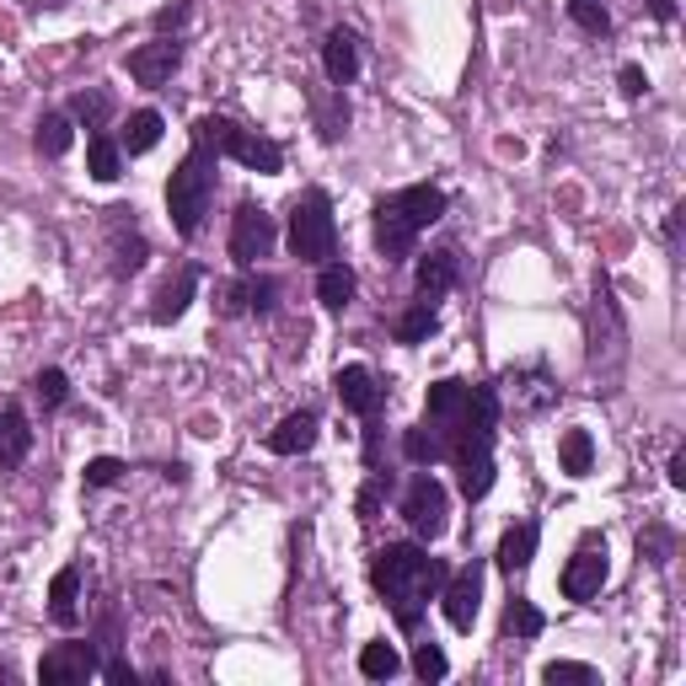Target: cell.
I'll use <instances>...</instances> for the list:
<instances>
[{
    "mask_svg": "<svg viewBox=\"0 0 686 686\" xmlns=\"http://www.w3.org/2000/svg\"><path fill=\"white\" fill-rule=\"evenodd\" d=\"M32 397H38L43 408H64V397H70L64 370H38V376H32Z\"/></svg>",
    "mask_w": 686,
    "mask_h": 686,
    "instance_id": "35",
    "label": "cell"
},
{
    "mask_svg": "<svg viewBox=\"0 0 686 686\" xmlns=\"http://www.w3.org/2000/svg\"><path fill=\"white\" fill-rule=\"evenodd\" d=\"M344 129H349V102H344V91H338V102L322 108V140H338Z\"/></svg>",
    "mask_w": 686,
    "mask_h": 686,
    "instance_id": "39",
    "label": "cell"
},
{
    "mask_svg": "<svg viewBox=\"0 0 686 686\" xmlns=\"http://www.w3.org/2000/svg\"><path fill=\"white\" fill-rule=\"evenodd\" d=\"M108 231H113V274H135L146 264V237L135 231V209H108Z\"/></svg>",
    "mask_w": 686,
    "mask_h": 686,
    "instance_id": "16",
    "label": "cell"
},
{
    "mask_svg": "<svg viewBox=\"0 0 686 686\" xmlns=\"http://www.w3.org/2000/svg\"><path fill=\"white\" fill-rule=\"evenodd\" d=\"M0 682H17V665H0Z\"/></svg>",
    "mask_w": 686,
    "mask_h": 686,
    "instance_id": "48",
    "label": "cell"
},
{
    "mask_svg": "<svg viewBox=\"0 0 686 686\" xmlns=\"http://www.w3.org/2000/svg\"><path fill=\"white\" fill-rule=\"evenodd\" d=\"M252 285V311H274V296H279V279L269 274H258V279H247Z\"/></svg>",
    "mask_w": 686,
    "mask_h": 686,
    "instance_id": "40",
    "label": "cell"
},
{
    "mask_svg": "<svg viewBox=\"0 0 686 686\" xmlns=\"http://www.w3.org/2000/svg\"><path fill=\"white\" fill-rule=\"evenodd\" d=\"M209 199H215V150L205 140H193V150L182 156L178 167H172V178H167V215H172V231L182 241L199 237Z\"/></svg>",
    "mask_w": 686,
    "mask_h": 686,
    "instance_id": "3",
    "label": "cell"
},
{
    "mask_svg": "<svg viewBox=\"0 0 686 686\" xmlns=\"http://www.w3.org/2000/svg\"><path fill=\"white\" fill-rule=\"evenodd\" d=\"M28 450H32L28 414H22V402H6L0 408V473H17L28 461Z\"/></svg>",
    "mask_w": 686,
    "mask_h": 686,
    "instance_id": "18",
    "label": "cell"
},
{
    "mask_svg": "<svg viewBox=\"0 0 686 686\" xmlns=\"http://www.w3.org/2000/svg\"><path fill=\"white\" fill-rule=\"evenodd\" d=\"M332 391H338V402L359 418H376L381 408H387V387H381L365 365H344V370L332 376Z\"/></svg>",
    "mask_w": 686,
    "mask_h": 686,
    "instance_id": "12",
    "label": "cell"
},
{
    "mask_svg": "<svg viewBox=\"0 0 686 686\" xmlns=\"http://www.w3.org/2000/svg\"><path fill=\"white\" fill-rule=\"evenodd\" d=\"M38 150L43 156H64L70 150V119L64 113H43L38 119Z\"/></svg>",
    "mask_w": 686,
    "mask_h": 686,
    "instance_id": "32",
    "label": "cell"
},
{
    "mask_svg": "<svg viewBox=\"0 0 686 686\" xmlns=\"http://www.w3.org/2000/svg\"><path fill=\"white\" fill-rule=\"evenodd\" d=\"M670 483H676V488H686V450H676V456H670Z\"/></svg>",
    "mask_w": 686,
    "mask_h": 686,
    "instance_id": "47",
    "label": "cell"
},
{
    "mask_svg": "<svg viewBox=\"0 0 686 686\" xmlns=\"http://www.w3.org/2000/svg\"><path fill=\"white\" fill-rule=\"evenodd\" d=\"M541 682L547 686H596V665H579V659H553V665H541Z\"/></svg>",
    "mask_w": 686,
    "mask_h": 686,
    "instance_id": "31",
    "label": "cell"
},
{
    "mask_svg": "<svg viewBox=\"0 0 686 686\" xmlns=\"http://www.w3.org/2000/svg\"><path fill=\"white\" fill-rule=\"evenodd\" d=\"M505 627L515 633V638H537L541 627H547V617H541L531 600H509V612H505Z\"/></svg>",
    "mask_w": 686,
    "mask_h": 686,
    "instance_id": "33",
    "label": "cell"
},
{
    "mask_svg": "<svg viewBox=\"0 0 686 686\" xmlns=\"http://www.w3.org/2000/svg\"><path fill=\"white\" fill-rule=\"evenodd\" d=\"M467 397H473V387H467V381H456V376H450V381H435V387H429V397H424V424L440 435V446H446L450 429H456V424H461V414H467Z\"/></svg>",
    "mask_w": 686,
    "mask_h": 686,
    "instance_id": "13",
    "label": "cell"
},
{
    "mask_svg": "<svg viewBox=\"0 0 686 686\" xmlns=\"http://www.w3.org/2000/svg\"><path fill=\"white\" fill-rule=\"evenodd\" d=\"M414 670L424 676V682H446V670H450V659L440 644H418L414 649Z\"/></svg>",
    "mask_w": 686,
    "mask_h": 686,
    "instance_id": "36",
    "label": "cell"
},
{
    "mask_svg": "<svg viewBox=\"0 0 686 686\" xmlns=\"http://www.w3.org/2000/svg\"><path fill=\"white\" fill-rule=\"evenodd\" d=\"M76 600H81V568L70 564V568H60L54 585H49V617L60 627H76L81 623V606H76Z\"/></svg>",
    "mask_w": 686,
    "mask_h": 686,
    "instance_id": "20",
    "label": "cell"
},
{
    "mask_svg": "<svg viewBox=\"0 0 686 686\" xmlns=\"http://www.w3.org/2000/svg\"><path fill=\"white\" fill-rule=\"evenodd\" d=\"M322 70H328L332 87H349L359 76V38L349 28H332L322 43Z\"/></svg>",
    "mask_w": 686,
    "mask_h": 686,
    "instance_id": "19",
    "label": "cell"
},
{
    "mask_svg": "<svg viewBox=\"0 0 686 686\" xmlns=\"http://www.w3.org/2000/svg\"><path fill=\"white\" fill-rule=\"evenodd\" d=\"M649 17L655 22H676V0H649Z\"/></svg>",
    "mask_w": 686,
    "mask_h": 686,
    "instance_id": "46",
    "label": "cell"
},
{
    "mask_svg": "<svg viewBox=\"0 0 686 686\" xmlns=\"http://www.w3.org/2000/svg\"><path fill=\"white\" fill-rule=\"evenodd\" d=\"M290 252L300 264H328L338 252V220H332V199L322 188H306L290 209Z\"/></svg>",
    "mask_w": 686,
    "mask_h": 686,
    "instance_id": "5",
    "label": "cell"
},
{
    "mask_svg": "<svg viewBox=\"0 0 686 686\" xmlns=\"http://www.w3.org/2000/svg\"><path fill=\"white\" fill-rule=\"evenodd\" d=\"M70 113L87 123V129H102V123H108V113H113V97H108L102 87H87V91H76Z\"/></svg>",
    "mask_w": 686,
    "mask_h": 686,
    "instance_id": "30",
    "label": "cell"
},
{
    "mask_svg": "<svg viewBox=\"0 0 686 686\" xmlns=\"http://www.w3.org/2000/svg\"><path fill=\"white\" fill-rule=\"evenodd\" d=\"M156 140H161V113H156V108H140V113H129V123H123L119 150L146 156V150H156Z\"/></svg>",
    "mask_w": 686,
    "mask_h": 686,
    "instance_id": "25",
    "label": "cell"
},
{
    "mask_svg": "<svg viewBox=\"0 0 686 686\" xmlns=\"http://www.w3.org/2000/svg\"><path fill=\"white\" fill-rule=\"evenodd\" d=\"M397 670H402V659H397L391 644H365V649H359V676H370V682H391Z\"/></svg>",
    "mask_w": 686,
    "mask_h": 686,
    "instance_id": "29",
    "label": "cell"
},
{
    "mask_svg": "<svg viewBox=\"0 0 686 686\" xmlns=\"http://www.w3.org/2000/svg\"><path fill=\"white\" fill-rule=\"evenodd\" d=\"M317 429H322L317 408H296V414L279 418V429L269 435V450L274 456H306V450L317 446Z\"/></svg>",
    "mask_w": 686,
    "mask_h": 686,
    "instance_id": "17",
    "label": "cell"
},
{
    "mask_svg": "<svg viewBox=\"0 0 686 686\" xmlns=\"http://www.w3.org/2000/svg\"><path fill=\"white\" fill-rule=\"evenodd\" d=\"M102 676H108L113 686H135V682H140V676H135V665H129V659H119V655L102 665Z\"/></svg>",
    "mask_w": 686,
    "mask_h": 686,
    "instance_id": "43",
    "label": "cell"
},
{
    "mask_svg": "<svg viewBox=\"0 0 686 686\" xmlns=\"http://www.w3.org/2000/svg\"><path fill=\"white\" fill-rule=\"evenodd\" d=\"M568 17H574V28H585L590 38L612 32V17H606V6H596V0H568Z\"/></svg>",
    "mask_w": 686,
    "mask_h": 686,
    "instance_id": "34",
    "label": "cell"
},
{
    "mask_svg": "<svg viewBox=\"0 0 686 686\" xmlns=\"http://www.w3.org/2000/svg\"><path fill=\"white\" fill-rule=\"evenodd\" d=\"M81 478H87V488H113V483L123 478V461L119 456H97V461H87Z\"/></svg>",
    "mask_w": 686,
    "mask_h": 686,
    "instance_id": "37",
    "label": "cell"
},
{
    "mask_svg": "<svg viewBox=\"0 0 686 686\" xmlns=\"http://www.w3.org/2000/svg\"><path fill=\"white\" fill-rule=\"evenodd\" d=\"M435 328H440L435 306H429V300H414V306L397 317V328H391V332H397V344H424V338H429Z\"/></svg>",
    "mask_w": 686,
    "mask_h": 686,
    "instance_id": "26",
    "label": "cell"
},
{
    "mask_svg": "<svg viewBox=\"0 0 686 686\" xmlns=\"http://www.w3.org/2000/svg\"><path fill=\"white\" fill-rule=\"evenodd\" d=\"M682 220H686V209H682V205L665 215V247H670V252H682Z\"/></svg>",
    "mask_w": 686,
    "mask_h": 686,
    "instance_id": "45",
    "label": "cell"
},
{
    "mask_svg": "<svg viewBox=\"0 0 686 686\" xmlns=\"http://www.w3.org/2000/svg\"><path fill=\"white\" fill-rule=\"evenodd\" d=\"M38 6H60V0H38Z\"/></svg>",
    "mask_w": 686,
    "mask_h": 686,
    "instance_id": "49",
    "label": "cell"
},
{
    "mask_svg": "<svg viewBox=\"0 0 686 686\" xmlns=\"http://www.w3.org/2000/svg\"><path fill=\"white\" fill-rule=\"evenodd\" d=\"M317 300H322L328 311H344V306L355 300V269H349V264H322V274H317Z\"/></svg>",
    "mask_w": 686,
    "mask_h": 686,
    "instance_id": "24",
    "label": "cell"
},
{
    "mask_svg": "<svg viewBox=\"0 0 686 686\" xmlns=\"http://www.w3.org/2000/svg\"><path fill=\"white\" fill-rule=\"evenodd\" d=\"M129 76L140 81V87H167L172 76H178L182 64V43L178 38H156V43H140V49H129Z\"/></svg>",
    "mask_w": 686,
    "mask_h": 686,
    "instance_id": "11",
    "label": "cell"
},
{
    "mask_svg": "<svg viewBox=\"0 0 686 686\" xmlns=\"http://www.w3.org/2000/svg\"><path fill=\"white\" fill-rule=\"evenodd\" d=\"M182 22H188V6H167V11H156V32H161V38H167V32H172V38H178V28Z\"/></svg>",
    "mask_w": 686,
    "mask_h": 686,
    "instance_id": "42",
    "label": "cell"
},
{
    "mask_svg": "<svg viewBox=\"0 0 686 686\" xmlns=\"http://www.w3.org/2000/svg\"><path fill=\"white\" fill-rule=\"evenodd\" d=\"M193 140H205L215 156H231V161H241V167H247V172H258V178H279V167H285V150H279V140L258 135V129H237L231 119H199V123H193Z\"/></svg>",
    "mask_w": 686,
    "mask_h": 686,
    "instance_id": "4",
    "label": "cell"
},
{
    "mask_svg": "<svg viewBox=\"0 0 686 686\" xmlns=\"http://www.w3.org/2000/svg\"><path fill=\"white\" fill-rule=\"evenodd\" d=\"M558 461H564L568 478H585V473H590V461H596V446H590V435H585V429H568L564 446H558Z\"/></svg>",
    "mask_w": 686,
    "mask_h": 686,
    "instance_id": "27",
    "label": "cell"
},
{
    "mask_svg": "<svg viewBox=\"0 0 686 686\" xmlns=\"http://www.w3.org/2000/svg\"><path fill=\"white\" fill-rule=\"evenodd\" d=\"M456 274H461V264H456V252H450V247H435V252H424V258H418V300H429V306H435V300H446L450 290H456Z\"/></svg>",
    "mask_w": 686,
    "mask_h": 686,
    "instance_id": "15",
    "label": "cell"
},
{
    "mask_svg": "<svg viewBox=\"0 0 686 686\" xmlns=\"http://www.w3.org/2000/svg\"><path fill=\"white\" fill-rule=\"evenodd\" d=\"M402 456L418 461V467H435V461L446 456V446H440V435H435L429 424H414V429L402 435Z\"/></svg>",
    "mask_w": 686,
    "mask_h": 686,
    "instance_id": "28",
    "label": "cell"
},
{
    "mask_svg": "<svg viewBox=\"0 0 686 686\" xmlns=\"http://www.w3.org/2000/svg\"><path fill=\"white\" fill-rule=\"evenodd\" d=\"M446 515H450V494L440 478H429V473H418L408 483V494H402V520L414 526L418 541H440L446 537Z\"/></svg>",
    "mask_w": 686,
    "mask_h": 686,
    "instance_id": "6",
    "label": "cell"
},
{
    "mask_svg": "<svg viewBox=\"0 0 686 686\" xmlns=\"http://www.w3.org/2000/svg\"><path fill=\"white\" fill-rule=\"evenodd\" d=\"M87 172L97 182H119L123 150H119V140H113V135H102V129H97V135L87 140Z\"/></svg>",
    "mask_w": 686,
    "mask_h": 686,
    "instance_id": "23",
    "label": "cell"
},
{
    "mask_svg": "<svg viewBox=\"0 0 686 686\" xmlns=\"http://www.w3.org/2000/svg\"><path fill=\"white\" fill-rule=\"evenodd\" d=\"M247 311H252V285H247V279L226 285V290H220V317H247Z\"/></svg>",
    "mask_w": 686,
    "mask_h": 686,
    "instance_id": "38",
    "label": "cell"
},
{
    "mask_svg": "<svg viewBox=\"0 0 686 686\" xmlns=\"http://www.w3.org/2000/svg\"><path fill=\"white\" fill-rule=\"evenodd\" d=\"M531 553H537V526H531V520H520V526H509L505 537H499L494 564L505 568V574H520V568L531 564Z\"/></svg>",
    "mask_w": 686,
    "mask_h": 686,
    "instance_id": "22",
    "label": "cell"
},
{
    "mask_svg": "<svg viewBox=\"0 0 686 686\" xmlns=\"http://www.w3.org/2000/svg\"><path fill=\"white\" fill-rule=\"evenodd\" d=\"M440 606H446V623L456 633H473L478 623V606H483V564L473 558L467 568H456L446 574V585H440Z\"/></svg>",
    "mask_w": 686,
    "mask_h": 686,
    "instance_id": "8",
    "label": "cell"
},
{
    "mask_svg": "<svg viewBox=\"0 0 686 686\" xmlns=\"http://www.w3.org/2000/svg\"><path fill=\"white\" fill-rule=\"evenodd\" d=\"M440 215H446V193L435 182H414V188L387 193L376 205V247H381V258H408L418 231H429Z\"/></svg>",
    "mask_w": 686,
    "mask_h": 686,
    "instance_id": "2",
    "label": "cell"
},
{
    "mask_svg": "<svg viewBox=\"0 0 686 686\" xmlns=\"http://www.w3.org/2000/svg\"><path fill=\"white\" fill-rule=\"evenodd\" d=\"M102 670L97 659V644H54L43 665H38V682L43 686H76V682H91Z\"/></svg>",
    "mask_w": 686,
    "mask_h": 686,
    "instance_id": "9",
    "label": "cell"
},
{
    "mask_svg": "<svg viewBox=\"0 0 686 686\" xmlns=\"http://www.w3.org/2000/svg\"><path fill=\"white\" fill-rule=\"evenodd\" d=\"M617 81H623V97H644V91H649L644 64H623V70H617Z\"/></svg>",
    "mask_w": 686,
    "mask_h": 686,
    "instance_id": "41",
    "label": "cell"
},
{
    "mask_svg": "<svg viewBox=\"0 0 686 686\" xmlns=\"http://www.w3.org/2000/svg\"><path fill=\"white\" fill-rule=\"evenodd\" d=\"M638 553H644V558H655V564H665V553H670V537H665V531H649V537H638Z\"/></svg>",
    "mask_w": 686,
    "mask_h": 686,
    "instance_id": "44",
    "label": "cell"
},
{
    "mask_svg": "<svg viewBox=\"0 0 686 686\" xmlns=\"http://www.w3.org/2000/svg\"><path fill=\"white\" fill-rule=\"evenodd\" d=\"M600 585H606V541L585 537L579 553L564 564V596L568 600H596Z\"/></svg>",
    "mask_w": 686,
    "mask_h": 686,
    "instance_id": "10",
    "label": "cell"
},
{
    "mask_svg": "<svg viewBox=\"0 0 686 686\" xmlns=\"http://www.w3.org/2000/svg\"><path fill=\"white\" fill-rule=\"evenodd\" d=\"M274 241H279V226H274V215L264 205H241L231 215V258H237V269H252L258 258H269Z\"/></svg>",
    "mask_w": 686,
    "mask_h": 686,
    "instance_id": "7",
    "label": "cell"
},
{
    "mask_svg": "<svg viewBox=\"0 0 686 686\" xmlns=\"http://www.w3.org/2000/svg\"><path fill=\"white\" fill-rule=\"evenodd\" d=\"M509 387H515V408L520 414H547L553 402H558V381L547 376V365H526V370H509L505 376Z\"/></svg>",
    "mask_w": 686,
    "mask_h": 686,
    "instance_id": "14",
    "label": "cell"
},
{
    "mask_svg": "<svg viewBox=\"0 0 686 686\" xmlns=\"http://www.w3.org/2000/svg\"><path fill=\"white\" fill-rule=\"evenodd\" d=\"M199 290V269H182L178 279H167L161 290H156V306H150V317L156 322H178L182 311H188V300Z\"/></svg>",
    "mask_w": 686,
    "mask_h": 686,
    "instance_id": "21",
    "label": "cell"
},
{
    "mask_svg": "<svg viewBox=\"0 0 686 686\" xmlns=\"http://www.w3.org/2000/svg\"><path fill=\"white\" fill-rule=\"evenodd\" d=\"M370 585L391 606L397 627L414 633L424 606L440 596V585H446V564L429 558V541H387L376 553V564H370Z\"/></svg>",
    "mask_w": 686,
    "mask_h": 686,
    "instance_id": "1",
    "label": "cell"
}]
</instances>
